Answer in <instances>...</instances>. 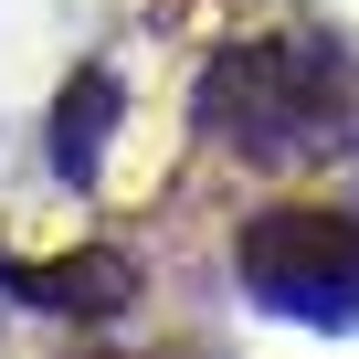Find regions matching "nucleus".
Returning a JSON list of instances; mask_svg holds the SVG:
<instances>
[{"instance_id": "nucleus-2", "label": "nucleus", "mask_w": 359, "mask_h": 359, "mask_svg": "<svg viewBox=\"0 0 359 359\" xmlns=\"http://www.w3.org/2000/svg\"><path fill=\"white\" fill-rule=\"evenodd\" d=\"M243 264H254V285H275V296L317 306L327 285H348V275H359V222H327V212H285V222H264V233L243 243Z\"/></svg>"}, {"instance_id": "nucleus-1", "label": "nucleus", "mask_w": 359, "mask_h": 359, "mask_svg": "<svg viewBox=\"0 0 359 359\" xmlns=\"http://www.w3.org/2000/svg\"><path fill=\"white\" fill-rule=\"evenodd\" d=\"M338 106V64L327 43H254L233 53L212 85H201V116L243 148H285V137H317V116Z\"/></svg>"}]
</instances>
